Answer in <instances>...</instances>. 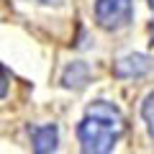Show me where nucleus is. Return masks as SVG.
Instances as JSON below:
<instances>
[{
	"mask_svg": "<svg viewBox=\"0 0 154 154\" xmlns=\"http://www.w3.org/2000/svg\"><path fill=\"white\" fill-rule=\"evenodd\" d=\"M28 134H31L33 139V149H36L38 154H46V152H54L57 149V126H33L28 128Z\"/></svg>",
	"mask_w": 154,
	"mask_h": 154,
	"instance_id": "20e7f679",
	"label": "nucleus"
},
{
	"mask_svg": "<svg viewBox=\"0 0 154 154\" xmlns=\"http://www.w3.org/2000/svg\"><path fill=\"white\" fill-rule=\"evenodd\" d=\"M131 0H98L95 3V18L105 31H118L131 21Z\"/></svg>",
	"mask_w": 154,
	"mask_h": 154,
	"instance_id": "f03ea898",
	"label": "nucleus"
},
{
	"mask_svg": "<svg viewBox=\"0 0 154 154\" xmlns=\"http://www.w3.org/2000/svg\"><path fill=\"white\" fill-rule=\"evenodd\" d=\"M149 5H152V8H154V0H149Z\"/></svg>",
	"mask_w": 154,
	"mask_h": 154,
	"instance_id": "6e6552de",
	"label": "nucleus"
},
{
	"mask_svg": "<svg viewBox=\"0 0 154 154\" xmlns=\"http://www.w3.org/2000/svg\"><path fill=\"white\" fill-rule=\"evenodd\" d=\"M123 128H126V121H123L121 110L108 100H95L88 105L85 118L77 126V139H80L82 152L105 154V152H113Z\"/></svg>",
	"mask_w": 154,
	"mask_h": 154,
	"instance_id": "f257e3e1",
	"label": "nucleus"
},
{
	"mask_svg": "<svg viewBox=\"0 0 154 154\" xmlns=\"http://www.w3.org/2000/svg\"><path fill=\"white\" fill-rule=\"evenodd\" d=\"M8 93V75H5V69L0 67V98Z\"/></svg>",
	"mask_w": 154,
	"mask_h": 154,
	"instance_id": "423d86ee",
	"label": "nucleus"
},
{
	"mask_svg": "<svg viewBox=\"0 0 154 154\" xmlns=\"http://www.w3.org/2000/svg\"><path fill=\"white\" fill-rule=\"evenodd\" d=\"M152 67H154L152 57H146V54H126V57H121V59L116 62L113 72H116V77H141V75H146Z\"/></svg>",
	"mask_w": 154,
	"mask_h": 154,
	"instance_id": "7ed1b4c3",
	"label": "nucleus"
},
{
	"mask_svg": "<svg viewBox=\"0 0 154 154\" xmlns=\"http://www.w3.org/2000/svg\"><path fill=\"white\" fill-rule=\"evenodd\" d=\"M141 116L146 121V128H149V136L154 139V93H149L141 103Z\"/></svg>",
	"mask_w": 154,
	"mask_h": 154,
	"instance_id": "39448f33",
	"label": "nucleus"
},
{
	"mask_svg": "<svg viewBox=\"0 0 154 154\" xmlns=\"http://www.w3.org/2000/svg\"><path fill=\"white\" fill-rule=\"evenodd\" d=\"M38 3H46V5H51V3H59V0H38Z\"/></svg>",
	"mask_w": 154,
	"mask_h": 154,
	"instance_id": "0eeeda50",
	"label": "nucleus"
}]
</instances>
